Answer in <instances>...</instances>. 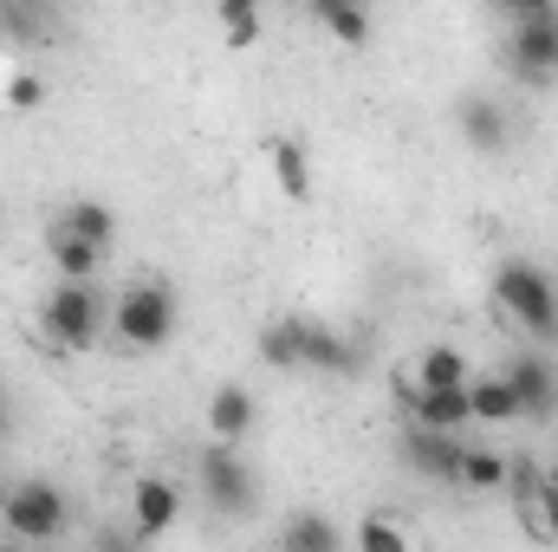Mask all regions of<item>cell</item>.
<instances>
[{"label": "cell", "mask_w": 558, "mask_h": 552, "mask_svg": "<svg viewBox=\"0 0 558 552\" xmlns=\"http://www.w3.org/2000/svg\"><path fill=\"white\" fill-rule=\"evenodd\" d=\"M507 13V72L533 92H546L558 79V7L553 0H513Z\"/></svg>", "instance_id": "obj_1"}, {"label": "cell", "mask_w": 558, "mask_h": 552, "mask_svg": "<svg viewBox=\"0 0 558 552\" xmlns=\"http://www.w3.org/2000/svg\"><path fill=\"white\" fill-rule=\"evenodd\" d=\"M494 305L520 325V332H533L539 345H553L558 338V279L546 267H533V261H507L500 274H494Z\"/></svg>", "instance_id": "obj_2"}, {"label": "cell", "mask_w": 558, "mask_h": 552, "mask_svg": "<svg viewBox=\"0 0 558 552\" xmlns=\"http://www.w3.org/2000/svg\"><path fill=\"white\" fill-rule=\"evenodd\" d=\"M175 319H182V305H175V292H169L162 279L124 286L118 305H111V332H118L131 351H162V345L175 338Z\"/></svg>", "instance_id": "obj_3"}, {"label": "cell", "mask_w": 558, "mask_h": 552, "mask_svg": "<svg viewBox=\"0 0 558 552\" xmlns=\"http://www.w3.org/2000/svg\"><path fill=\"white\" fill-rule=\"evenodd\" d=\"M98 332H105V305H98L92 286L59 279V286L39 299V338H46L52 351H92Z\"/></svg>", "instance_id": "obj_4"}, {"label": "cell", "mask_w": 558, "mask_h": 552, "mask_svg": "<svg viewBox=\"0 0 558 552\" xmlns=\"http://www.w3.org/2000/svg\"><path fill=\"white\" fill-rule=\"evenodd\" d=\"M0 514H7V527H13L20 547H46V540L65 533V494L52 481H20Z\"/></svg>", "instance_id": "obj_5"}, {"label": "cell", "mask_w": 558, "mask_h": 552, "mask_svg": "<svg viewBox=\"0 0 558 552\" xmlns=\"http://www.w3.org/2000/svg\"><path fill=\"white\" fill-rule=\"evenodd\" d=\"M195 475H202V494H208V507L221 514V520H247L254 514V468L234 455V448H208L202 461H195Z\"/></svg>", "instance_id": "obj_6"}, {"label": "cell", "mask_w": 558, "mask_h": 552, "mask_svg": "<svg viewBox=\"0 0 558 552\" xmlns=\"http://www.w3.org/2000/svg\"><path fill=\"white\" fill-rule=\"evenodd\" d=\"M175 520H182V494H175V481H162V475H137V481H131V533L149 547V540H162Z\"/></svg>", "instance_id": "obj_7"}, {"label": "cell", "mask_w": 558, "mask_h": 552, "mask_svg": "<svg viewBox=\"0 0 558 552\" xmlns=\"http://www.w3.org/2000/svg\"><path fill=\"white\" fill-rule=\"evenodd\" d=\"M403 455H410V468L428 475V481H461V442L454 435H435V429H416L410 422V435H403Z\"/></svg>", "instance_id": "obj_8"}, {"label": "cell", "mask_w": 558, "mask_h": 552, "mask_svg": "<svg viewBox=\"0 0 558 552\" xmlns=\"http://www.w3.org/2000/svg\"><path fill=\"white\" fill-rule=\"evenodd\" d=\"M454 118H461V137L474 143L481 156H500L507 137H513V124H507V111H500L494 98H474V92H468V98L454 105Z\"/></svg>", "instance_id": "obj_9"}, {"label": "cell", "mask_w": 558, "mask_h": 552, "mask_svg": "<svg viewBox=\"0 0 558 552\" xmlns=\"http://www.w3.org/2000/svg\"><path fill=\"white\" fill-rule=\"evenodd\" d=\"M247 429H254V391H247V384H221V391L208 397V435H215L221 448H234Z\"/></svg>", "instance_id": "obj_10"}, {"label": "cell", "mask_w": 558, "mask_h": 552, "mask_svg": "<svg viewBox=\"0 0 558 552\" xmlns=\"http://www.w3.org/2000/svg\"><path fill=\"white\" fill-rule=\"evenodd\" d=\"M507 384H513V397H520V416H553L558 410L553 364H539V358H513V364H507Z\"/></svg>", "instance_id": "obj_11"}, {"label": "cell", "mask_w": 558, "mask_h": 552, "mask_svg": "<svg viewBox=\"0 0 558 552\" xmlns=\"http://www.w3.org/2000/svg\"><path fill=\"white\" fill-rule=\"evenodd\" d=\"M410 391H468V358L454 345H428L410 371Z\"/></svg>", "instance_id": "obj_12"}, {"label": "cell", "mask_w": 558, "mask_h": 552, "mask_svg": "<svg viewBox=\"0 0 558 552\" xmlns=\"http://www.w3.org/2000/svg\"><path fill=\"white\" fill-rule=\"evenodd\" d=\"M410 416H416V429L454 435L468 422V391H410Z\"/></svg>", "instance_id": "obj_13"}, {"label": "cell", "mask_w": 558, "mask_h": 552, "mask_svg": "<svg viewBox=\"0 0 558 552\" xmlns=\"http://www.w3.org/2000/svg\"><path fill=\"white\" fill-rule=\"evenodd\" d=\"M267 163H274V182L286 202H305L312 195V163H305V143L299 137H274L267 143Z\"/></svg>", "instance_id": "obj_14"}, {"label": "cell", "mask_w": 558, "mask_h": 552, "mask_svg": "<svg viewBox=\"0 0 558 552\" xmlns=\"http://www.w3.org/2000/svg\"><path fill=\"white\" fill-rule=\"evenodd\" d=\"M305 371H357V345L318 319H305Z\"/></svg>", "instance_id": "obj_15"}, {"label": "cell", "mask_w": 558, "mask_h": 552, "mask_svg": "<svg viewBox=\"0 0 558 552\" xmlns=\"http://www.w3.org/2000/svg\"><path fill=\"white\" fill-rule=\"evenodd\" d=\"M468 422H520V397L507 377H468Z\"/></svg>", "instance_id": "obj_16"}, {"label": "cell", "mask_w": 558, "mask_h": 552, "mask_svg": "<svg viewBox=\"0 0 558 552\" xmlns=\"http://www.w3.org/2000/svg\"><path fill=\"white\" fill-rule=\"evenodd\" d=\"M312 20H318L338 46H351V52H357V46H371V13H364L357 0H318V7H312Z\"/></svg>", "instance_id": "obj_17"}, {"label": "cell", "mask_w": 558, "mask_h": 552, "mask_svg": "<svg viewBox=\"0 0 558 552\" xmlns=\"http://www.w3.org/2000/svg\"><path fill=\"white\" fill-rule=\"evenodd\" d=\"M279 552H344V533L325 514H292L279 527Z\"/></svg>", "instance_id": "obj_18"}, {"label": "cell", "mask_w": 558, "mask_h": 552, "mask_svg": "<svg viewBox=\"0 0 558 552\" xmlns=\"http://www.w3.org/2000/svg\"><path fill=\"white\" fill-rule=\"evenodd\" d=\"M260 358L274 371H305V319H274L260 332Z\"/></svg>", "instance_id": "obj_19"}, {"label": "cell", "mask_w": 558, "mask_h": 552, "mask_svg": "<svg viewBox=\"0 0 558 552\" xmlns=\"http://www.w3.org/2000/svg\"><path fill=\"white\" fill-rule=\"evenodd\" d=\"M59 228H65V235H78V241H92V248L105 254V248H111V235H118V215H111L105 202H92V195H85V202H72V208L59 215Z\"/></svg>", "instance_id": "obj_20"}, {"label": "cell", "mask_w": 558, "mask_h": 552, "mask_svg": "<svg viewBox=\"0 0 558 552\" xmlns=\"http://www.w3.org/2000/svg\"><path fill=\"white\" fill-rule=\"evenodd\" d=\"M98 248L92 241H78V235H65V228H52V267H59V279H72V286H85V279L98 274Z\"/></svg>", "instance_id": "obj_21"}, {"label": "cell", "mask_w": 558, "mask_h": 552, "mask_svg": "<svg viewBox=\"0 0 558 552\" xmlns=\"http://www.w3.org/2000/svg\"><path fill=\"white\" fill-rule=\"evenodd\" d=\"M454 488H468V494H500V488H507V455H494V448H468Z\"/></svg>", "instance_id": "obj_22"}, {"label": "cell", "mask_w": 558, "mask_h": 552, "mask_svg": "<svg viewBox=\"0 0 558 552\" xmlns=\"http://www.w3.org/2000/svg\"><path fill=\"white\" fill-rule=\"evenodd\" d=\"M215 26H221L228 52H247V46H260V7H254V0H228V7L215 13Z\"/></svg>", "instance_id": "obj_23"}, {"label": "cell", "mask_w": 558, "mask_h": 552, "mask_svg": "<svg viewBox=\"0 0 558 552\" xmlns=\"http://www.w3.org/2000/svg\"><path fill=\"white\" fill-rule=\"evenodd\" d=\"M357 552H410L403 520H390V514H364V520H357Z\"/></svg>", "instance_id": "obj_24"}, {"label": "cell", "mask_w": 558, "mask_h": 552, "mask_svg": "<svg viewBox=\"0 0 558 552\" xmlns=\"http://www.w3.org/2000/svg\"><path fill=\"white\" fill-rule=\"evenodd\" d=\"M39 98H46V85H39L33 72H13V85H7V105H13V111H33Z\"/></svg>", "instance_id": "obj_25"}, {"label": "cell", "mask_w": 558, "mask_h": 552, "mask_svg": "<svg viewBox=\"0 0 558 552\" xmlns=\"http://www.w3.org/2000/svg\"><path fill=\"white\" fill-rule=\"evenodd\" d=\"M98 552H143V540L124 533V527H105V533H98Z\"/></svg>", "instance_id": "obj_26"}, {"label": "cell", "mask_w": 558, "mask_h": 552, "mask_svg": "<svg viewBox=\"0 0 558 552\" xmlns=\"http://www.w3.org/2000/svg\"><path fill=\"white\" fill-rule=\"evenodd\" d=\"M546 540L558 547V475H546Z\"/></svg>", "instance_id": "obj_27"}, {"label": "cell", "mask_w": 558, "mask_h": 552, "mask_svg": "<svg viewBox=\"0 0 558 552\" xmlns=\"http://www.w3.org/2000/svg\"><path fill=\"white\" fill-rule=\"evenodd\" d=\"M0 552H33V547H20V540H13V547H0Z\"/></svg>", "instance_id": "obj_28"}, {"label": "cell", "mask_w": 558, "mask_h": 552, "mask_svg": "<svg viewBox=\"0 0 558 552\" xmlns=\"http://www.w3.org/2000/svg\"><path fill=\"white\" fill-rule=\"evenodd\" d=\"M0 429H7V404H0Z\"/></svg>", "instance_id": "obj_29"}]
</instances>
